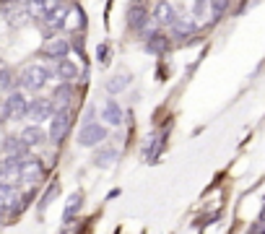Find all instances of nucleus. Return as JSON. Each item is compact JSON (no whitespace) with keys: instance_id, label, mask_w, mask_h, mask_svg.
Returning <instances> with one entry per match:
<instances>
[{"instance_id":"nucleus-1","label":"nucleus","mask_w":265,"mask_h":234,"mask_svg":"<svg viewBox=\"0 0 265 234\" xmlns=\"http://www.w3.org/2000/svg\"><path fill=\"white\" fill-rule=\"evenodd\" d=\"M50 70L45 65H29L24 73H21V86L29 89V91H36V89H42L47 81H50Z\"/></svg>"},{"instance_id":"nucleus-2","label":"nucleus","mask_w":265,"mask_h":234,"mask_svg":"<svg viewBox=\"0 0 265 234\" xmlns=\"http://www.w3.org/2000/svg\"><path fill=\"white\" fill-rule=\"evenodd\" d=\"M70 130V109L63 107L57 114H52V123H50V141L52 143H60Z\"/></svg>"},{"instance_id":"nucleus-3","label":"nucleus","mask_w":265,"mask_h":234,"mask_svg":"<svg viewBox=\"0 0 265 234\" xmlns=\"http://www.w3.org/2000/svg\"><path fill=\"white\" fill-rule=\"evenodd\" d=\"M104 138H107V128L99 125V123H86L84 130L78 133V143L81 146H99Z\"/></svg>"},{"instance_id":"nucleus-4","label":"nucleus","mask_w":265,"mask_h":234,"mask_svg":"<svg viewBox=\"0 0 265 234\" xmlns=\"http://www.w3.org/2000/svg\"><path fill=\"white\" fill-rule=\"evenodd\" d=\"M26 109H29V102L24 94L13 91L6 96V114L11 117V120H18V117H26Z\"/></svg>"},{"instance_id":"nucleus-5","label":"nucleus","mask_w":265,"mask_h":234,"mask_svg":"<svg viewBox=\"0 0 265 234\" xmlns=\"http://www.w3.org/2000/svg\"><path fill=\"white\" fill-rule=\"evenodd\" d=\"M52 109H55V102H50V99H34L29 104L26 114L31 117L34 123H42V120H47V117H52Z\"/></svg>"},{"instance_id":"nucleus-6","label":"nucleus","mask_w":265,"mask_h":234,"mask_svg":"<svg viewBox=\"0 0 265 234\" xmlns=\"http://www.w3.org/2000/svg\"><path fill=\"white\" fill-rule=\"evenodd\" d=\"M18 177H21V180H29V182L39 180V177H42V164H39V159H29V156H24Z\"/></svg>"},{"instance_id":"nucleus-7","label":"nucleus","mask_w":265,"mask_h":234,"mask_svg":"<svg viewBox=\"0 0 265 234\" xmlns=\"http://www.w3.org/2000/svg\"><path fill=\"white\" fill-rule=\"evenodd\" d=\"M146 50L154 55H161L169 50V39L164 34H146Z\"/></svg>"},{"instance_id":"nucleus-8","label":"nucleus","mask_w":265,"mask_h":234,"mask_svg":"<svg viewBox=\"0 0 265 234\" xmlns=\"http://www.w3.org/2000/svg\"><path fill=\"white\" fill-rule=\"evenodd\" d=\"M154 18H156L161 26H172V24L177 21V13L172 11V6L167 3V0H159V6H156V11H154Z\"/></svg>"},{"instance_id":"nucleus-9","label":"nucleus","mask_w":265,"mask_h":234,"mask_svg":"<svg viewBox=\"0 0 265 234\" xmlns=\"http://www.w3.org/2000/svg\"><path fill=\"white\" fill-rule=\"evenodd\" d=\"M68 50H70V45L65 42V39H52V42H47V45H45V55H47V57H52V60L65 57V55H68Z\"/></svg>"},{"instance_id":"nucleus-10","label":"nucleus","mask_w":265,"mask_h":234,"mask_svg":"<svg viewBox=\"0 0 265 234\" xmlns=\"http://www.w3.org/2000/svg\"><path fill=\"white\" fill-rule=\"evenodd\" d=\"M101 114H104V120H107L109 125H120V123H123V109H120V104H117L115 99H109V102L104 104Z\"/></svg>"},{"instance_id":"nucleus-11","label":"nucleus","mask_w":265,"mask_h":234,"mask_svg":"<svg viewBox=\"0 0 265 234\" xmlns=\"http://www.w3.org/2000/svg\"><path fill=\"white\" fill-rule=\"evenodd\" d=\"M3 148L8 151V156H18V159H24V156H26V151H29V146H26V143L21 141V135H18V138H16V135L6 138Z\"/></svg>"},{"instance_id":"nucleus-12","label":"nucleus","mask_w":265,"mask_h":234,"mask_svg":"<svg viewBox=\"0 0 265 234\" xmlns=\"http://www.w3.org/2000/svg\"><path fill=\"white\" fill-rule=\"evenodd\" d=\"M128 24H130V29H143L146 24H148V13H146V8L140 6H133L130 11H128Z\"/></svg>"},{"instance_id":"nucleus-13","label":"nucleus","mask_w":265,"mask_h":234,"mask_svg":"<svg viewBox=\"0 0 265 234\" xmlns=\"http://www.w3.org/2000/svg\"><path fill=\"white\" fill-rule=\"evenodd\" d=\"M81 201H84L81 192H73V195H70L68 206H65V213H63V221H73V219H75V213L81 211Z\"/></svg>"},{"instance_id":"nucleus-14","label":"nucleus","mask_w":265,"mask_h":234,"mask_svg":"<svg viewBox=\"0 0 265 234\" xmlns=\"http://www.w3.org/2000/svg\"><path fill=\"white\" fill-rule=\"evenodd\" d=\"M21 141L31 148V146H39L42 141H45V133H42V128L39 125H31V128H26L24 133H21Z\"/></svg>"},{"instance_id":"nucleus-15","label":"nucleus","mask_w":265,"mask_h":234,"mask_svg":"<svg viewBox=\"0 0 265 234\" xmlns=\"http://www.w3.org/2000/svg\"><path fill=\"white\" fill-rule=\"evenodd\" d=\"M55 73L63 78V81H73L75 75H78V68H75L70 60H65V57H60L57 60V68H55Z\"/></svg>"},{"instance_id":"nucleus-16","label":"nucleus","mask_w":265,"mask_h":234,"mask_svg":"<svg viewBox=\"0 0 265 234\" xmlns=\"http://www.w3.org/2000/svg\"><path fill=\"white\" fill-rule=\"evenodd\" d=\"M115 156H117V151H115V148L96 151V156H94V164H96V167H109L112 162H115Z\"/></svg>"},{"instance_id":"nucleus-17","label":"nucleus","mask_w":265,"mask_h":234,"mask_svg":"<svg viewBox=\"0 0 265 234\" xmlns=\"http://www.w3.org/2000/svg\"><path fill=\"white\" fill-rule=\"evenodd\" d=\"M70 96H73V86H70V81H65V84H63V86L55 91V102H57L60 107H68Z\"/></svg>"},{"instance_id":"nucleus-18","label":"nucleus","mask_w":265,"mask_h":234,"mask_svg":"<svg viewBox=\"0 0 265 234\" xmlns=\"http://www.w3.org/2000/svg\"><path fill=\"white\" fill-rule=\"evenodd\" d=\"M161 143H164V138H159V135H151V138H148V143H146V148H143L146 159H154V156L159 153V148H161Z\"/></svg>"},{"instance_id":"nucleus-19","label":"nucleus","mask_w":265,"mask_h":234,"mask_svg":"<svg viewBox=\"0 0 265 234\" xmlns=\"http://www.w3.org/2000/svg\"><path fill=\"white\" fill-rule=\"evenodd\" d=\"M172 26H174L177 39H182V36H187V34H193V31H195V24H193V21H179V18H177Z\"/></svg>"},{"instance_id":"nucleus-20","label":"nucleus","mask_w":265,"mask_h":234,"mask_svg":"<svg viewBox=\"0 0 265 234\" xmlns=\"http://www.w3.org/2000/svg\"><path fill=\"white\" fill-rule=\"evenodd\" d=\"M128 84H130V75H117V78H112V81L107 84V91H109V94H117V91H123Z\"/></svg>"},{"instance_id":"nucleus-21","label":"nucleus","mask_w":265,"mask_h":234,"mask_svg":"<svg viewBox=\"0 0 265 234\" xmlns=\"http://www.w3.org/2000/svg\"><path fill=\"white\" fill-rule=\"evenodd\" d=\"M8 201H13V187L6 180H0V203H8Z\"/></svg>"},{"instance_id":"nucleus-22","label":"nucleus","mask_w":265,"mask_h":234,"mask_svg":"<svg viewBox=\"0 0 265 234\" xmlns=\"http://www.w3.org/2000/svg\"><path fill=\"white\" fill-rule=\"evenodd\" d=\"M226 6H229V0H211V8H213V18H221Z\"/></svg>"},{"instance_id":"nucleus-23","label":"nucleus","mask_w":265,"mask_h":234,"mask_svg":"<svg viewBox=\"0 0 265 234\" xmlns=\"http://www.w3.org/2000/svg\"><path fill=\"white\" fill-rule=\"evenodd\" d=\"M13 86V75L8 68H0V89H11Z\"/></svg>"},{"instance_id":"nucleus-24","label":"nucleus","mask_w":265,"mask_h":234,"mask_svg":"<svg viewBox=\"0 0 265 234\" xmlns=\"http://www.w3.org/2000/svg\"><path fill=\"white\" fill-rule=\"evenodd\" d=\"M57 190H60V187H57V185H55V182H52V185H50V190H47V192H45V198H42V208H45V206H50V203H52V198H55V195H57Z\"/></svg>"},{"instance_id":"nucleus-25","label":"nucleus","mask_w":265,"mask_h":234,"mask_svg":"<svg viewBox=\"0 0 265 234\" xmlns=\"http://www.w3.org/2000/svg\"><path fill=\"white\" fill-rule=\"evenodd\" d=\"M31 13H45V0H26Z\"/></svg>"},{"instance_id":"nucleus-26","label":"nucleus","mask_w":265,"mask_h":234,"mask_svg":"<svg viewBox=\"0 0 265 234\" xmlns=\"http://www.w3.org/2000/svg\"><path fill=\"white\" fill-rule=\"evenodd\" d=\"M96 60H99V63H109V47H107V45H99V50H96Z\"/></svg>"},{"instance_id":"nucleus-27","label":"nucleus","mask_w":265,"mask_h":234,"mask_svg":"<svg viewBox=\"0 0 265 234\" xmlns=\"http://www.w3.org/2000/svg\"><path fill=\"white\" fill-rule=\"evenodd\" d=\"M6 216H8V211H6L3 206H0V224H3V221H6Z\"/></svg>"}]
</instances>
